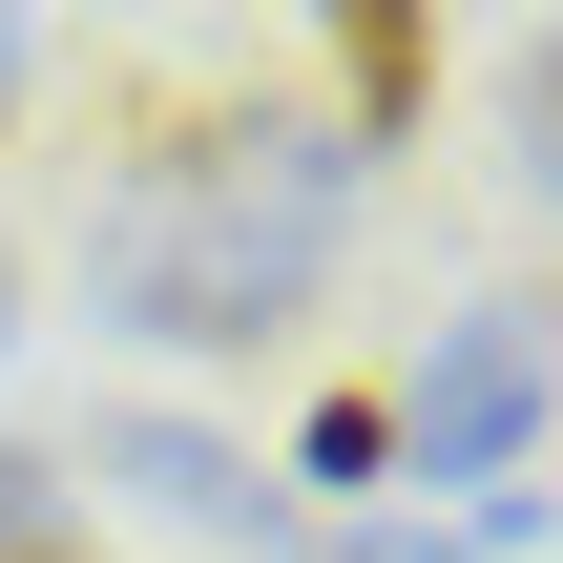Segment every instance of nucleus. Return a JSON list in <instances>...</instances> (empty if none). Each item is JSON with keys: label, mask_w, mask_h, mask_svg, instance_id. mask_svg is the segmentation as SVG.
I'll return each instance as SVG.
<instances>
[{"label": "nucleus", "mask_w": 563, "mask_h": 563, "mask_svg": "<svg viewBox=\"0 0 563 563\" xmlns=\"http://www.w3.org/2000/svg\"><path fill=\"white\" fill-rule=\"evenodd\" d=\"M313 84H334V125H313V146L355 167L376 125H418V104H439V21H334V42H313Z\"/></svg>", "instance_id": "3"}, {"label": "nucleus", "mask_w": 563, "mask_h": 563, "mask_svg": "<svg viewBox=\"0 0 563 563\" xmlns=\"http://www.w3.org/2000/svg\"><path fill=\"white\" fill-rule=\"evenodd\" d=\"M0 313H21V272H0Z\"/></svg>", "instance_id": "8"}, {"label": "nucleus", "mask_w": 563, "mask_h": 563, "mask_svg": "<svg viewBox=\"0 0 563 563\" xmlns=\"http://www.w3.org/2000/svg\"><path fill=\"white\" fill-rule=\"evenodd\" d=\"M376 439H397L439 501H481V543L522 563V460H543V313H460V334L418 355V397H376Z\"/></svg>", "instance_id": "2"}, {"label": "nucleus", "mask_w": 563, "mask_h": 563, "mask_svg": "<svg viewBox=\"0 0 563 563\" xmlns=\"http://www.w3.org/2000/svg\"><path fill=\"white\" fill-rule=\"evenodd\" d=\"M334 209H355V167H334L292 104H167V125L125 146V188L84 209V292H104L125 334H167V355H251V334L313 292Z\"/></svg>", "instance_id": "1"}, {"label": "nucleus", "mask_w": 563, "mask_h": 563, "mask_svg": "<svg viewBox=\"0 0 563 563\" xmlns=\"http://www.w3.org/2000/svg\"><path fill=\"white\" fill-rule=\"evenodd\" d=\"M0 84H21V42H0Z\"/></svg>", "instance_id": "7"}, {"label": "nucleus", "mask_w": 563, "mask_h": 563, "mask_svg": "<svg viewBox=\"0 0 563 563\" xmlns=\"http://www.w3.org/2000/svg\"><path fill=\"white\" fill-rule=\"evenodd\" d=\"M104 460H125V481H146V501H188V522H230V543H272V522H292V501H272V481H251V460H230V439H167V418H125V439H104Z\"/></svg>", "instance_id": "4"}, {"label": "nucleus", "mask_w": 563, "mask_h": 563, "mask_svg": "<svg viewBox=\"0 0 563 563\" xmlns=\"http://www.w3.org/2000/svg\"><path fill=\"white\" fill-rule=\"evenodd\" d=\"M355 563H501V543H460V522H376Z\"/></svg>", "instance_id": "6"}, {"label": "nucleus", "mask_w": 563, "mask_h": 563, "mask_svg": "<svg viewBox=\"0 0 563 563\" xmlns=\"http://www.w3.org/2000/svg\"><path fill=\"white\" fill-rule=\"evenodd\" d=\"M292 481H397V439H376V397H313V439H292Z\"/></svg>", "instance_id": "5"}]
</instances>
